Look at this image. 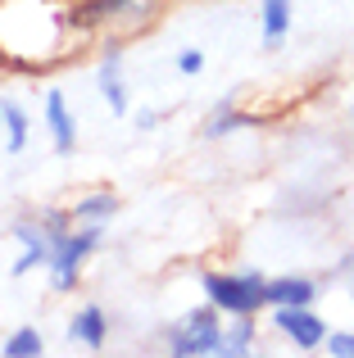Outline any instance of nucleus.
Instances as JSON below:
<instances>
[{"instance_id":"nucleus-11","label":"nucleus","mask_w":354,"mask_h":358,"mask_svg":"<svg viewBox=\"0 0 354 358\" xmlns=\"http://www.w3.org/2000/svg\"><path fill=\"white\" fill-rule=\"evenodd\" d=\"M259 14H264V45H277L291 32V0H264Z\"/></svg>"},{"instance_id":"nucleus-18","label":"nucleus","mask_w":354,"mask_h":358,"mask_svg":"<svg viewBox=\"0 0 354 358\" xmlns=\"http://www.w3.org/2000/svg\"><path fill=\"white\" fill-rule=\"evenodd\" d=\"M200 69H204V50H182V55H177V73H186V78H195Z\"/></svg>"},{"instance_id":"nucleus-7","label":"nucleus","mask_w":354,"mask_h":358,"mask_svg":"<svg viewBox=\"0 0 354 358\" xmlns=\"http://www.w3.org/2000/svg\"><path fill=\"white\" fill-rule=\"evenodd\" d=\"M313 295H318V286H313L309 277H273L264 286V299L268 308H286V304H313Z\"/></svg>"},{"instance_id":"nucleus-4","label":"nucleus","mask_w":354,"mask_h":358,"mask_svg":"<svg viewBox=\"0 0 354 358\" xmlns=\"http://www.w3.org/2000/svg\"><path fill=\"white\" fill-rule=\"evenodd\" d=\"M273 322L295 350H323L327 341V322L313 313L309 304H286V308H273Z\"/></svg>"},{"instance_id":"nucleus-12","label":"nucleus","mask_w":354,"mask_h":358,"mask_svg":"<svg viewBox=\"0 0 354 358\" xmlns=\"http://www.w3.org/2000/svg\"><path fill=\"white\" fill-rule=\"evenodd\" d=\"M114 213H118V200L109 191H100V195H87V200H82L69 218L73 222H105V218H114Z\"/></svg>"},{"instance_id":"nucleus-3","label":"nucleus","mask_w":354,"mask_h":358,"mask_svg":"<svg viewBox=\"0 0 354 358\" xmlns=\"http://www.w3.org/2000/svg\"><path fill=\"white\" fill-rule=\"evenodd\" d=\"M169 354H177V358H209V354H222L218 308H195V313L169 336Z\"/></svg>"},{"instance_id":"nucleus-14","label":"nucleus","mask_w":354,"mask_h":358,"mask_svg":"<svg viewBox=\"0 0 354 358\" xmlns=\"http://www.w3.org/2000/svg\"><path fill=\"white\" fill-rule=\"evenodd\" d=\"M250 350H255V322H250V317H241L232 331H222V354L241 358V354H250Z\"/></svg>"},{"instance_id":"nucleus-8","label":"nucleus","mask_w":354,"mask_h":358,"mask_svg":"<svg viewBox=\"0 0 354 358\" xmlns=\"http://www.w3.org/2000/svg\"><path fill=\"white\" fill-rule=\"evenodd\" d=\"M45 122H50L55 150H59V155H69V150L78 145V131H73V114H69V105H64L59 91H45Z\"/></svg>"},{"instance_id":"nucleus-15","label":"nucleus","mask_w":354,"mask_h":358,"mask_svg":"<svg viewBox=\"0 0 354 358\" xmlns=\"http://www.w3.org/2000/svg\"><path fill=\"white\" fill-rule=\"evenodd\" d=\"M0 122L9 127V150L18 155V150L27 145V114L18 105H5V109H0Z\"/></svg>"},{"instance_id":"nucleus-17","label":"nucleus","mask_w":354,"mask_h":358,"mask_svg":"<svg viewBox=\"0 0 354 358\" xmlns=\"http://www.w3.org/2000/svg\"><path fill=\"white\" fill-rule=\"evenodd\" d=\"M323 350H327L332 358H354V336H332V331H327Z\"/></svg>"},{"instance_id":"nucleus-2","label":"nucleus","mask_w":354,"mask_h":358,"mask_svg":"<svg viewBox=\"0 0 354 358\" xmlns=\"http://www.w3.org/2000/svg\"><path fill=\"white\" fill-rule=\"evenodd\" d=\"M100 241H105V227L100 222H82V231H69L64 241L50 245V286L55 290H73L78 286V268L82 259H91V254L100 250Z\"/></svg>"},{"instance_id":"nucleus-19","label":"nucleus","mask_w":354,"mask_h":358,"mask_svg":"<svg viewBox=\"0 0 354 358\" xmlns=\"http://www.w3.org/2000/svg\"><path fill=\"white\" fill-rule=\"evenodd\" d=\"M0 109H5V100H0Z\"/></svg>"},{"instance_id":"nucleus-1","label":"nucleus","mask_w":354,"mask_h":358,"mask_svg":"<svg viewBox=\"0 0 354 358\" xmlns=\"http://www.w3.org/2000/svg\"><path fill=\"white\" fill-rule=\"evenodd\" d=\"M204 295L218 313H232V317H255L259 308H268L264 299V286L268 277L264 272H204L200 277Z\"/></svg>"},{"instance_id":"nucleus-6","label":"nucleus","mask_w":354,"mask_h":358,"mask_svg":"<svg viewBox=\"0 0 354 358\" xmlns=\"http://www.w3.org/2000/svg\"><path fill=\"white\" fill-rule=\"evenodd\" d=\"M136 9H146V0H87V5L73 9V23L96 27L105 18H136Z\"/></svg>"},{"instance_id":"nucleus-10","label":"nucleus","mask_w":354,"mask_h":358,"mask_svg":"<svg viewBox=\"0 0 354 358\" xmlns=\"http://www.w3.org/2000/svg\"><path fill=\"white\" fill-rule=\"evenodd\" d=\"M69 336L73 341H82L87 350H105V336H109V322H105V308L87 304L78 317L69 322Z\"/></svg>"},{"instance_id":"nucleus-9","label":"nucleus","mask_w":354,"mask_h":358,"mask_svg":"<svg viewBox=\"0 0 354 358\" xmlns=\"http://www.w3.org/2000/svg\"><path fill=\"white\" fill-rule=\"evenodd\" d=\"M100 96L109 100L114 114H127V87H123V55L109 50L105 64H100Z\"/></svg>"},{"instance_id":"nucleus-13","label":"nucleus","mask_w":354,"mask_h":358,"mask_svg":"<svg viewBox=\"0 0 354 358\" xmlns=\"http://www.w3.org/2000/svg\"><path fill=\"white\" fill-rule=\"evenodd\" d=\"M41 350H45V345H41V331H36V327H23V331H14L5 341V350H0V354H5V358H36Z\"/></svg>"},{"instance_id":"nucleus-16","label":"nucleus","mask_w":354,"mask_h":358,"mask_svg":"<svg viewBox=\"0 0 354 358\" xmlns=\"http://www.w3.org/2000/svg\"><path fill=\"white\" fill-rule=\"evenodd\" d=\"M236 127H250V118H241V114H218V118L204 122V136H227V131H236Z\"/></svg>"},{"instance_id":"nucleus-5","label":"nucleus","mask_w":354,"mask_h":358,"mask_svg":"<svg viewBox=\"0 0 354 358\" xmlns=\"http://www.w3.org/2000/svg\"><path fill=\"white\" fill-rule=\"evenodd\" d=\"M14 241L23 245V254H18V263H14V277H23L36 263H50V236H45V227H36V222H14Z\"/></svg>"}]
</instances>
